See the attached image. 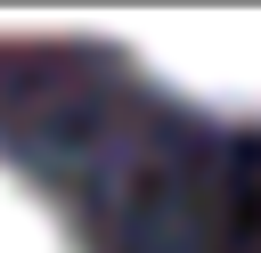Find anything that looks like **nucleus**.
<instances>
[{
    "instance_id": "nucleus-1",
    "label": "nucleus",
    "mask_w": 261,
    "mask_h": 253,
    "mask_svg": "<svg viewBox=\"0 0 261 253\" xmlns=\"http://www.w3.org/2000/svg\"><path fill=\"white\" fill-rule=\"evenodd\" d=\"M130 57L188 106L261 122V16H147L130 24Z\"/></svg>"
},
{
    "instance_id": "nucleus-2",
    "label": "nucleus",
    "mask_w": 261,
    "mask_h": 253,
    "mask_svg": "<svg viewBox=\"0 0 261 253\" xmlns=\"http://www.w3.org/2000/svg\"><path fill=\"white\" fill-rule=\"evenodd\" d=\"M0 253H82L73 229L41 204V188L16 163H0Z\"/></svg>"
}]
</instances>
